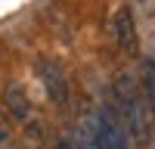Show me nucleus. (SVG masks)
Returning <instances> with one entry per match:
<instances>
[{
	"label": "nucleus",
	"mask_w": 155,
	"mask_h": 149,
	"mask_svg": "<svg viewBox=\"0 0 155 149\" xmlns=\"http://www.w3.org/2000/svg\"><path fill=\"white\" fill-rule=\"evenodd\" d=\"M115 112L127 131V140H130L137 149H143L152 143V112L146 103V93H143V84H140L134 74H118L115 81Z\"/></svg>",
	"instance_id": "1"
},
{
	"label": "nucleus",
	"mask_w": 155,
	"mask_h": 149,
	"mask_svg": "<svg viewBox=\"0 0 155 149\" xmlns=\"http://www.w3.org/2000/svg\"><path fill=\"white\" fill-rule=\"evenodd\" d=\"M37 74H41V84H44V90L50 96V103L56 109H65L68 99H71V90H68V78L62 71V65L53 62V59H41L37 62Z\"/></svg>",
	"instance_id": "2"
},
{
	"label": "nucleus",
	"mask_w": 155,
	"mask_h": 149,
	"mask_svg": "<svg viewBox=\"0 0 155 149\" xmlns=\"http://www.w3.org/2000/svg\"><path fill=\"white\" fill-rule=\"evenodd\" d=\"M109 37L115 41V47L124 50L127 56H134L137 53V25H134V16H130V9H127L124 3H118L112 9V16H109Z\"/></svg>",
	"instance_id": "3"
},
{
	"label": "nucleus",
	"mask_w": 155,
	"mask_h": 149,
	"mask_svg": "<svg viewBox=\"0 0 155 149\" xmlns=\"http://www.w3.org/2000/svg\"><path fill=\"white\" fill-rule=\"evenodd\" d=\"M3 106H6L9 118L16 121V124H28L31 115H34V109H31V103H28V93H25V87H19V84H9V87H6Z\"/></svg>",
	"instance_id": "4"
},
{
	"label": "nucleus",
	"mask_w": 155,
	"mask_h": 149,
	"mask_svg": "<svg viewBox=\"0 0 155 149\" xmlns=\"http://www.w3.org/2000/svg\"><path fill=\"white\" fill-rule=\"evenodd\" d=\"M143 93H146V103H149V112L155 118V59H143Z\"/></svg>",
	"instance_id": "5"
},
{
	"label": "nucleus",
	"mask_w": 155,
	"mask_h": 149,
	"mask_svg": "<svg viewBox=\"0 0 155 149\" xmlns=\"http://www.w3.org/2000/svg\"><path fill=\"white\" fill-rule=\"evenodd\" d=\"M56 149H87V140H84V131L74 134V137H62L56 143Z\"/></svg>",
	"instance_id": "6"
},
{
	"label": "nucleus",
	"mask_w": 155,
	"mask_h": 149,
	"mask_svg": "<svg viewBox=\"0 0 155 149\" xmlns=\"http://www.w3.org/2000/svg\"><path fill=\"white\" fill-rule=\"evenodd\" d=\"M0 149H12V127L3 115H0Z\"/></svg>",
	"instance_id": "7"
}]
</instances>
